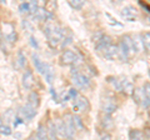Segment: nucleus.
I'll return each instance as SVG.
<instances>
[{
    "instance_id": "39448f33",
    "label": "nucleus",
    "mask_w": 150,
    "mask_h": 140,
    "mask_svg": "<svg viewBox=\"0 0 150 140\" xmlns=\"http://www.w3.org/2000/svg\"><path fill=\"white\" fill-rule=\"evenodd\" d=\"M78 55L74 53L73 50H64L63 51V54H62V57H60V60H62V63L64 65H73L75 63V59H76Z\"/></svg>"
},
{
    "instance_id": "20e7f679",
    "label": "nucleus",
    "mask_w": 150,
    "mask_h": 140,
    "mask_svg": "<svg viewBox=\"0 0 150 140\" xmlns=\"http://www.w3.org/2000/svg\"><path fill=\"white\" fill-rule=\"evenodd\" d=\"M33 64H34V66H35V69L39 71L41 75H45L46 74V71H48V69H49V66L50 65H48L46 63H44V62H41V60L39 59V57L34 53L33 54Z\"/></svg>"
},
{
    "instance_id": "dca6fc26",
    "label": "nucleus",
    "mask_w": 150,
    "mask_h": 140,
    "mask_svg": "<svg viewBox=\"0 0 150 140\" xmlns=\"http://www.w3.org/2000/svg\"><path fill=\"white\" fill-rule=\"evenodd\" d=\"M46 132H48L49 140H59L58 139V135H56V130H55V125H54V121L53 120L49 121L48 128H46Z\"/></svg>"
},
{
    "instance_id": "f3484780",
    "label": "nucleus",
    "mask_w": 150,
    "mask_h": 140,
    "mask_svg": "<svg viewBox=\"0 0 150 140\" xmlns=\"http://www.w3.org/2000/svg\"><path fill=\"white\" fill-rule=\"evenodd\" d=\"M135 14H137V10H135L133 6H128V8H125L124 10H123V15H124L128 20H134Z\"/></svg>"
},
{
    "instance_id": "0eeeda50",
    "label": "nucleus",
    "mask_w": 150,
    "mask_h": 140,
    "mask_svg": "<svg viewBox=\"0 0 150 140\" xmlns=\"http://www.w3.org/2000/svg\"><path fill=\"white\" fill-rule=\"evenodd\" d=\"M35 83V79H34V74L30 70H25V73L23 74V86L25 89H31L33 85Z\"/></svg>"
},
{
    "instance_id": "c9c22d12",
    "label": "nucleus",
    "mask_w": 150,
    "mask_h": 140,
    "mask_svg": "<svg viewBox=\"0 0 150 140\" xmlns=\"http://www.w3.org/2000/svg\"><path fill=\"white\" fill-rule=\"evenodd\" d=\"M1 125H3V119L0 118V127H1Z\"/></svg>"
},
{
    "instance_id": "6ab92c4d",
    "label": "nucleus",
    "mask_w": 150,
    "mask_h": 140,
    "mask_svg": "<svg viewBox=\"0 0 150 140\" xmlns=\"http://www.w3.org/2000/svg\"><path fill=\"white\" fill-rule=\"evenodd\" d=\"M84 3L83 0H70L69 1V5L71 6L73 9H75V10H81L83 6H84Z\"/></svg>"
},
{
    "instance_id": "7ed1b4c3",
    "label": "nucleus",
    "mask_w": 150,
    "mask_h": 140,
    "mask_svg": "<svg viewBox=\"0 0 150 140\" xmlns=\"http://www.w3.org/2000/svg\"><path fill=\"white\" fill-rule=\"evenodd\" d=\"M89 109V101L85 96H81V95H78L76 96V100L73 104V110L75 114H79L81 113V111H85Z\"/></svg>"
},
{
    "instance_id": "9b49d317",
    "label": "nucleus",
    "mask_w": 150,
    "mask_h": 140,
    "mask_svg": "<svg viewBox=\"0 0 150 140\" xmlns=\"http://www.w3.org/2000/svg\"><path fill=\"white\" fill-rule=\"evenodd\" d=\"M54 125H55V130H56V135L58 138H65V128H64V123L62 119H55L54 121Z\"/></svg>"
},
{
    "instance_id": "c85d7f7f",
    "label": "nucleus",
    "mask_w": 150,
    "mask_h": 140,
    "mask_svg": "<svg viewBox=\"0 0 150 140\" xmlns=\"http://www.w3.org/2000/svg\"><path fill=\"white\" fill-rule=\"evenodd\" d=\"M16 38H18V35H16V33L15 31H13V33H10L8 36H6V39H8V41H10V43H14V41L16 40Z\"/></svg>"
},
{
    "instance_id": "473e14b6",
    "label": "nucleus",
    "mask_w": 150,
    "mask_h": 140,
    "mask_svg": "<svg viewBox=\"0 0 150 140\" xmlns=\"http://www.w3.org/2000/svg\"><path fill=\"white\" fill-rule=\"evenodd\" d=\"M30 44H31V46H34L35 49L39 48V44L36 43V39L34 38V36H30Z\"/></svg>"
},
{
    "instance_id": "393cba45",
    "label": "nucleus",
    "mask_w": 150,
    "mask_h": 140,
    "mask_svg": "<svg viewBox=\"0 0 150 140\" xmlns=\"http://www.w3.org/2000/svg\"><path fill=\"white\" fill-rule=\"evenodd\" d=\"M44 76H45L46 81H48L49 84H51V83H53V79H54V71H53V68H51V66H49L48 71H46V74H45Z\"/></svg>"
},
{
    "instance_id": "4468645a",
    "label": "nucleus",
    "mask_w": 150,
    "mask_h": 140,
    "mask_svg": "<svg viewBox=\"0 0 150 140\" xmlns=\"http://www.w3.org/2000/svg\"><path fill=\"white\" fill-rule=\"evenodd\" d=\"M30 106H33L34 109H36L38 106L40 105V96L36 91H31L29 94V103H28Z\"/></svg>"
},
{
    "instance_id": "c756f323",
    "label": "nucleus",
    "mask_w": 150,
    "mask_h": 140,
    "mask_svg": "<svg viewBox=\"0 0 150 140\" xmlns=\"http://www.w3.org/2000/svg\"><path fill=\"white\" fill-rule=\"evenodd\" d=\"M71 40H73V36H71V35L68 36V38L65 36V38L63 39V46H64V48H65V46H68V45L71 44Z\"/></svg>"
},
{
    "instance_id": "412c9836",
    "label": "nucleus",
    "mask_w": 150,
    "mask_h": 140,
    "mask_svg": "<svg viewBox=\"0 0 150 140\" xmlns=\"http://www.w3.org/2000/svg\"><path fill=\"white\" fill-rule=\"evenodd\" d=\"M104 35H105V34H104V33H103L101 30H98V31H95V33H94V34L91 35V41H93L94 44H98V43L100 41V39H101Z\"/></svg>"
},
{
    "instance_id": "1a4fd4ad",
    "label": "nucleus",
    "mask_w": 150,
    "mask_h": 140,
    "mask_svg": "<svg viewBox=\"0 0 150 140\" xmlns=\"http://www.w3.org/2000/svg\"><path fill=\"white\" fill-rule=\"evenodd\" d=\"M111 41H112V40H111V38H110L109 35H104V36H103V38L100 39L99 43L95 44V49H96V51H100V53H103V51H104L110 44H112Z\"/></svg>"
},
{
    "instance_id": "a878e982",
    "label": "nucleus",
    "mask_w": 150,
    "mask_h": 140,
    "mask_svg": "<svg viewBox=\"0 0 150 140\" xmlns=\"http://www.w3.org/2000/svg\"><path fill=\"white\" fill-rule=\"evenodd\" d=\"M143 45L145 46V49H146V51L149 50V33H145V34L143 35Z\"/></svg>"
},
{
    "instance_id": "423d86ee",
    "label": "nucleus",
    "mask_w": 150,
    "mask_h": 140,
    "mask_svg": "<svg viewBox=\"0 0 150 140\" xmlns=\"http://www.w3.org/2000/svg\"><path fill=\"white\" fill-rule=\"evenodd\" d=\"M103 55H104V58L108 59V60H115L116 58H119L118 46H116L115 44H110L104 51H103Z\"/></svg>"
},
{
    "instance_id": "f704fd0d",
    "label": "nucleus",
    "mask_w": 150,
    "mask_h": 140,
    "mask_svg": "<svg viewBox=\"0 0 150 140\" xmlns=\"http://www.w3.org/2000/svg\"><path fill=\"white\" fill-rule=\"evenodd\" d=\"M28 140H36V138H35V136H30V138L28 139Z\"/></svg>"
},
{
    "instance_id": "f03ea898",
    "label": "nucleus",
    "mask_w": 150,
    "mask_h": 140,
    "mask_svg": "<svg viewBox=\"0 0 150 140\" xmlns=\"http://www.w3.org/2000/svg\"><path fill=\"white\" fill-rule=\"evenodd\" d=\"M64 128H65V138L73 139L75 135V127H74V121H73V115L71 114H65L63 118Z\"/></svg>"
},
{
    "instance_id": "b1692460",
    "label": "nucleus",
    "mask_w": 150,
    "mask_h": 140,
    "mask_svg": "<svg viewBox=\"0 0 150 140\" xmlns=\"http://www.w3.org/2000/svg\"><path fill=\"white\" fill-rule=\"evenodd\" d=\"M11 128L9 127V125H1L0 127V134L3 135V136H9V135H11Z\"/></svg>"
},
{
    "instance_id": "4be33fe9",
    "label": "nucleus",
    "mask_w": 150,
    "mask_h": 140,
    "mask_svg": "<svg viewBox=\"0 0 150 140\" xmlns=\"http://www.w3.org/2000/svg\"><path fill=\"white\" fill-rule=\"evenodd\" d=\"M133 91H134V100L137 103H140L145 98V95H144V93H143L142 89H135Z\"/></svg>"
},
{
    "instance_id": "ddd939ff",
    "label": "nucleus",
    "mask_w": 150,
    "mask_h": 140,
    "mask_svg": "<svg viewBox=\"0 0 150 140\" xmlns=\"http://www.w3.org/2000/svg\"><path fill=\"white\" fill-rule=\"evenodd\" d=\"M36 140H49L48 138V132H46V128L44 127L43 124H39L38 125V129H36Z\"/></svg>"
},
{
    "instance_id": "2f4dec72",
    "label": "nucleus",
    "mask_w": 150,
    "mask_h": 140,
    "mask_svg": "<svg viewBox=\"0 0 150 140\" xmlns=\"http://www.w3.org/2000/svg\"><path fill=\"white\" fill-rule=\"evenodd\" d=\"M149 100H150V98H146V96H145L144 99L142 100V101H143V106H144V108L146 109V110L149 109Z\"/></svg>"
},
{
    "instance_id": "aec40b11",
    "label": "nucleus",
    "mask_w": 150,
    "mask_h": 140,
    "mask_svg": "<svg viewBox=\"0 0 150 140\" xmlns=\"http://www.w3.org/2000/svg\"><path fill=\"white\" fill-rule=\"evenodd\" d=\"M130 140H144L143 133L139 130H131L130 132Z\"/></svg>"
},
{
    "instance_id": "5701e85b",
    "label": "nucleus",
    "mask_w": 150,
    "mask_h": 140,
    "mask_svg": "<svg viewBox=\"0 0 150 140\" xmlns=\"http://www.w3.org/2000/svg\"><path fill=\"white\" fill-rule=\"evenodd\" d=\"M18 64H19V68H24L25 64H26V59H25V55L23 54V51H18Z\"/></svg>"
},
{
    "instance_id": "a211bd4d",
    "label": "nucleus",
    "mask_w": 150,
    "mask_h": 140,
    "mask_svg": "<svg viewBox=\"0 0 150 140\" xmlns=\"http://www.w3.org/2000/svg\"><path fill=\"white\" fill-rule=\"evenodd\" d=\"M73 121H74L75 129H80V130L84 129V123H83V119H81L80 115L74 114V115H73Z\"/></svg>"
},
{
    "instance_id": "cd10ccee",
    "label": "nucleus",
    "mask_w": 150,
    "mask_h": 140,
    "mask_svg": "<svg viewBox=\"0 0 150 140\" xmlns=\"http://www.w3.org/2000/svg\"><path fill=\"white\" fill-rule=\"evenodd\" d=\"M19 11L20 13H29V3H21L19 5Z\"/></svg>"
},
{
    "instance_id": "e433bc0d",
    "label": "nucleus",
    "mask_w": 150,
    "mask_h": 140,
    "mask_svg": "<svg viewBox=\"0 0 150 140\" xmlns=\"http://www.w3.org/2000/svg\"><path fill=\"white\" fill-rule=\"evenodd\" d=\"M0 40H1V33H0Z\"/></svg>"
},
{
    "instance_id": "9d476101",
    "label": "nucleus",
    "mask_w": 150,
    "mask_h": 140,
    "mask_svg": "<svg viewBox=\"0 0 150 140\" xmlns=\"http://www.w3.org/2000/svg\"><path fill=\"white\" fill-rule=\"evenodd\" d=\"M103 110H104V114L106 116H111L116 110V104L112 100H105L103 104Z\"/></svg>"
},
{
    "instance_id": "bb28decb",
    "label": "nucleus",
    "mask_w": 150,
    "mask_h": 140,
    "mask_svg": "<svg viewBox=\"0 0 150 140\" xmlns=\"http://www.w3.org/2000/svg\"><path fill=\"white\" fill-rule=\"evenodd\" d=\"M38 3L36 1H30L29 3V13H31V14H35L36 13V10H38Z\"/></svg>"
},
{
    "instance_id": "f8f14e48",
    "label": "nucleus",
    "mask_w": 150,
    "mask_h": 140,
    "mask_svg": "<svg viewBox=\"0 0 150 140\" xmlns=\"http://www.w3.org/2000/svg\"><path fill=\"white\" fill-rule=\"evenodd\" d=\"M116 46H118V55H119V58L123 60V62H128L129 53H128V50H126L124 43H123V41H119V44Z\"/></svg>"
},
{
    "instance_id": "72a5a7b5",
    "label": "nucleus",
    "mask_w": 150,
    "mask_h": 140,
    "mask_svg": "<svg viewBox=\"0 0 150 140\" xmlns=\"http://www.w3.org/2000/svg\"><path fill=\"white\" fill-rule=\"evenodd\" d=\"M100 140H112V138H111V135L109 133H104L100 136Z\"/></svg>"
},
{
    "instance_id": "7c9ffc66",
    "label": "nucleus",
    "mask_w": 150,
    "mask_h": 140,
    "mask_svg": "<svg viewBox=\"0 0 150 140\" xmlns=\"http://www.w3.org/2000/svg\"><path fill=\"white\" fill-rule=\"evenodd\" d=\"M68 95H69V98H73V99H75V98L78 96V90L74 89V88H71V89L68 91Z\"/></svg>"
},
{
    "instance_id": "6e6552de",
    "label": "nucleus",
    "mask_w": 150,
    "mask_h": 140,
    "mask_svg": "<svg viewBox=\"0 0 150 140\" xmlns=\"http://www.w3.org/2000/svg\"><path fill=\"white\" fill-rule=\"evenodd\" d=\"M121 41L124 43L126 50H128L129 57H130V55H134L135 53H137V46H135V41L133 40V38H131L130 35H125Z\"/></svg>"
},
{
    "instance_id": "2eb2a0df",
    "label": "nucleus",
    "mask_w": 150,
    "mask_h": 140,
    "mask_svg": "<svg viewBox=\"0 0 150 140\" xmlns=\"http://www.w3.org/2000/svg\"><path fill=\"white\" fill-rule=\"evenodd\" d=\"M21 110H23L21 113H23V115H24L25 119H33V118H34V116L36 115V109H34V108H33V106H30L29 104H26Z\"/></svg>"
},
{
    "instance_id": "f257e3e1",
    "label": "nucleus",
    "mask_w": 150,
    "mask_h": 140,
    "mask_svg": "<svg viewBox=\"0 0 150 140\" xmlns=\"http://www.w3.org/2000/svg\"><path fill=\"white\" fill-rule=\"evenodd\" d=\"M71 80L74 83V85L80 88V89H85V88H88L89 85H90V80H89V78L85 75V74L78 71V69H73Z\"/></svg>"
}]
</instances>
